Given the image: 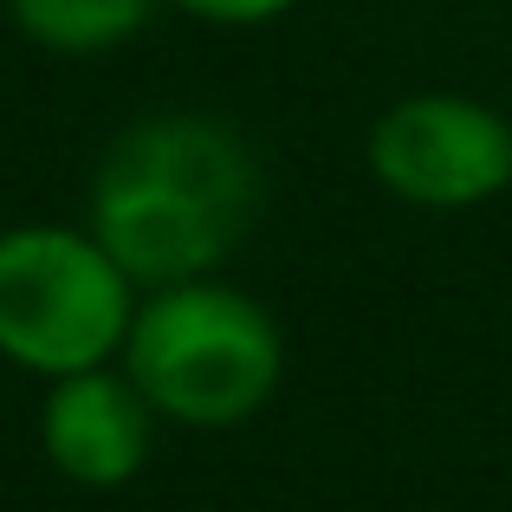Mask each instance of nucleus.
<instances>
[{
	"label": "nucleus",
	"mask_w": 512,
	"mask_h": 512,
	"mask_svg": "<svg viewBox=\"0 0 512 512\" xmlns=\"http://www.w3.org/2000/svg\"><path fill=\"white\" fill-rule=\"evenodd\" d=\"M163 0H7V20L20 26V39H33L39 52L59 59H98L117 52L156 20Z\"/></svg>",
	"instance_id": "6"
},
{
	"label": "nucleus",
	"mask_w": 512,
	"mask_h": 512,
	"mask_svg": "<svg viewBox=\"0 0 512 512\" xmlns=\"http://www.w3.org/2000/svg\"><path fill=\"white\" fill-rule=\"evenodd\" d=\"M286 344L260 299L221 286V279H188L137 299L124 338V376L143 389L163 422L182 428H234L279 389Z\"/></svg>",
	"instance_id": "2"
},
{
	"label": "nucleus",
	"mask_w": 512,
	"mask_h": 512,
	"mask_svg": "<svg viewBox=\"0 0 512 512\" xmlns=\"http://www.w3.org/2000/svg\"><path fill=\"white\" fill-rule=\"evenodd\" d=\"M137 286L91 227H0V357L46 383L124 357Z\"/></svg>",
	"instance_id": "3"
},
{
	"label": "nucleus",
	"mask_w": 512,
	"mask_h": 512,
	"mask_svg": "<svg viewBox=\"0 0 512 512\" xmlns=\"http://www.w3.org/2000/svg\"><path fill=\"white\" fill-rule=\"evenodd\" d=\"M156 441V409L124 370H78L59 376L39 402V448L78 487H124L143 474Z\"/></svg>",
	"instance_id": "5"
},
{
	"label": "nucleus",
	"mask_w": 512,
	"mask_h": 512,
	"mask_svg": "<svg viewBox=\"0 0 512 512\" xmlns=\"http://www.w3.org/2000/svg\"><path fill=\"white\" fill-rule=\"evenodd\" d=\"M260 214V156L214 111H150L91 175V240L137 292L214 279Z\"/></svg>",
	"instance_id": "1"
},
{
	"label": "nucleus",
	"mask_w": 512,
	"mask_h": 512,
	"mask_svg": "<svg viewBox=\"0 0 512 512\" xmlns=\"http://www.w3.org/2000/svg\"><path fill=\"white\" fill-rule=\"evenodd\" d=\"M363 156L396 201L461 214L512 188V111L467 91H409L370 124Z\"/></svg>",
	"instance_id": "4"
},
{
	"label": "nucleus",
	"mask_w": 512,
	"mask_h": 512,
	"mask_svg": "<svg viewBox=\"0 0 512 512\" xmlns=\"http://www.w3.org/2000/svg\"><path fill=\"white\" fill-rule=\"evenodd\" d=\"M175 13H188V20L201 26H234V33H247V26H273L286 20V13H299L305 0H169Z\"/></svg>",
	"instance_id": "7"
}]
</instances>
